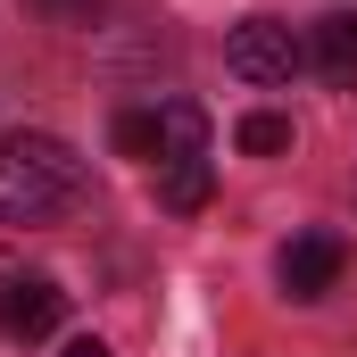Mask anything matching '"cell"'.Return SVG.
<instances>
[{"label":"cell","instance_id":"10","mask_svg":"<svg viewBox=\"0 0 357 357\" xmlns=\"http://www.w3.org/2000/svg\"><path fill=\"white\" fill-rule=\"evenodd\" d=\"M33 8H42L50 25H91V8H100V0H33Z\"/></svg>","mask_w":357,"mask_h":357},{"label":"cell","instance_id":"1","mask_svg":"<svg viewBox=\"0 0 357 357\" xmlns=\"http://www.w3.org/2000/svg\"><path fill=\"white\" fill-rule=\"evenodd\" d=\"M84 199V158L59 133H8L0 142V225H50Z\"/></svg>","mask_w":357,"mask_h":357},{"label":"cell","instance_id":"7","mask_svg":"<svg viewBox=\"0 0 357 357\" xmlns=\"http://www.w3.org/2000/svg\"><path fill=\"white\" fill-rule=\"evenodd\" d=\"M167 158H208V108L199 100H167L158 108V167Z\"/></svg>","mask_w":357,"mask_h":357},{"label":"cell","instance_id":"9","mask_svg":"<svg viewBox=\"0 0 357 357\" xmlns=\"http://www.w3.org/2000/svg\"><path fill=\"white\" fill-rule=\"evenodd\" d=\"M116 150L125 158H158V108H125L116 116Z\"/></svg>","mask_w":357,"mask_h":357},{"label":"cell","instance_id":"6","mask_svg":"<svg viewBox=\"0 0 357 357\" xmlns=\"http://www.w3.org/2000/svg\"><path fill=\"white\" fill-rule=\"evenodd\" d=\"M208 191H216V167H208V158H167V167H158V208H167V216H199Z\"/></svg>","mask_w":357,"mask_h":357},{"label":"cell","instance_id":"2","mask_svg":"<svg viewBox=\"0 0 357 357\" xmlns=\"http://www.w3.org/2000/svg\"><path fill=\"white\" fill-rule=\"evenodd\" d=\"M299 33L282 25V17H241L233 33H225V67L241 75V84H291L299 75Z\"/></svg>","mask_w":357,"mask_h":357},{"label":"cell","instance_id":"3","mask_svg":"<svg viewBox=\"0 0 357 357\" xmlns=\"http://www.w3.org/2000/svg\"><path fill=\"white\" fill-rule=\"evenodd\" d=\"M341 274H349V241H341V233H291L282 258H274V282H282L291 299H324Z\"/></svg>","mask_w":357,"mask_h":357},{"label":"cell","instance_id":"11","mask_svg":"<svg viewBox=\"0 0 357 357\" xmlns=\"http://www.w3.org/2000/svg\"><path fill=\"white\" fill-rule=\"evenodd\" d=\"M59 357H108V341H91V333H75V341H67Z\"/></svg>","mask_w":357,"mask_h":357},{"label":"cell","instance_id":"4","mask_svg":"<svg viewBox=\"0 0 357 357\" xmlns=\"http://www.w3.org/2000/svg\"><path fill=\"white\" fill-rule=\"evenodd\" d=\"M67 324V291L50 282V274H17L8 291H0V333L8 341H50Z\"/></svg>","mask_w":357,"mask_h":357},{"label":"cell","instance_id":"8","mask_svg":"<svg viewBox=\"0 0 357 357\" xmlns=\"http://www.w3.org/2000/svg\"><path fill=\"white\" fill-rule=\"evenodd\" d=\"M233 142H241L250 158H282V150H291V116H274V108H250V116L233 125Z\"/></svg>","mask_w":357,"mask_h":357},{"label":"cell","instance_id":"5","mask_svg":"<svg viewBox=\"0 0 357 357\" xmlns=\"http://www.w3.org/2000/svg\"><path fill=\"white\" fill-rule=\"evenodd\" d=\"M307 59H316V75H324V84L357 91V8H341V17H316Z\"/></svg>","mask_w":357,"mask_h":357}]
</instances>
